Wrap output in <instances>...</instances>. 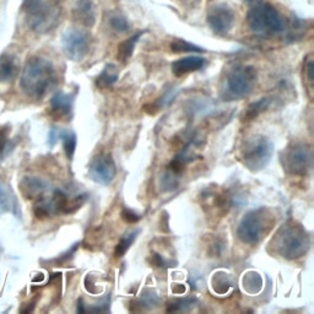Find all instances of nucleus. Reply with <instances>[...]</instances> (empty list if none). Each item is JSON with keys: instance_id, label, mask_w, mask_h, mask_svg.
Listing matches in <instances>:
<instances>
[{"instance_id": "nucleus-1", "label": "nucleus", "mask_w": 314, "mask_h": 314, "mask_svg": "<svg viewBox=\"0 0 314 314\" xmlns=\"http://www.w3.org/2000/svg\"><path fill=\"white\" fill-rule=\"evenodd\" d=\"M20 85L22 91L31 99H43L57 85L54 65L44 58H30L24 66Z\"/></svg>"}, {"instance_id": "nucleus-2", "label": "nucleus", "mask_w": 314, "mask_h": 314, "mask_svg": "<svg viewBox=\"0 0 314 314\" xmlns=\"http://www.w3.org/2000/svg\"><path fill=\"white\" fill-rule=\"evenodd\" d=\"M22 11L27 26L41 34L57 29L63 16L60 0H25Z\"/></svg>"}, {"instance_id": "nucleus-3", "label": "nucleus", "mask_w": 314, "mask_h": 314, "mask_svg": "<svg viewBox=\"0 0 314 314\" xmlns=\"http://www.w3.org/2000/svg\"><path fill=\"white\" fill-rule=\"evenodd\" d=\"M309 246V236L303 227L295 222L283 225L275 237L276 250L287 260H296L306 255Z\"/></svg>"}, {"instance_id": "nucleus-4", "label": "nucleus", "mask_w": 314, "mask_h": 314, "mask_svg": "<svg viewBox=\"0 0 314 314\" xmlns=\"http://www.w3.org/2000/svg\"><path fill=\"white\" fill-rule=\"evenodd\" d=\"M247 22L253 33L263 37L275 36L285 29V22L278 9L266 3H260L250 9Z\"/></svg>"}, {"instance_id": "nucleus-5", "label": "nucleus", "mask_w": 314, "mask_h": 314, "mask_svg": "<svg viewBox=\"0 0 314 314\" xmlns=\"http://www.w3.org/2000/svg\"><path fill=\"white\" fill-rule=\"evenodd\" d=\"M271 215L265 208L250 210L242 217L237 236L243 243L257 244L271 229Z\"/></svg>"}, {"instance_id": "nucleus-6", "label": "nucleus", "mask_w": 314, "mask_h": 314, "mask_svg": "<svg viewBox=\"0 0 314 314\" xmlns=\"http://www.w3.org/2000/svg\"><path fill=\"white\" fill-rule=\"evenodd\" d=\"M257 71L253 66H236L226 76L223 86L225 99H241L248 96L254 87Z\"/></svg>"}, {"instance_id": "nucleus-7", "label": "nucleus", "mask_w": 314, "mask_h": 314, "mask_svg": "<svg viewBox=\"0 0 314 314\" xmlns=\"http://www.w3.org/2000/svg\"><path fill=\"white\" fill-rule=\"evenodd\" d=\"M274 153V145L265 136H253L246 141L242 150V161L252 172H258L267 166Z\"/></svg>"}, {"instance_id": "nucleus-8", "label": "nucleus", "mask_w": 314, "mask_h": 314, "mask_svg": "<svg viewBox=\"0 0 314 314\" xmlns=\"http://www.w3.org/2000/svg\"><path fill=\"white\" fill-rule=\"evenodd\" d=\"M283 168L292 176H307L313 167V152L306 144H295L283 151Z\"/></svg>"}, {"instance_id": "nucleus-9", "label": "nucleus", "mask_w": 314, "mask_h": 314, "mask_svg": "<svg viewBox=\"0 0 314 314\" xmlns=\"http://www.w3.org/2000/svg\"><path fill=\"white\" fill-rule=\"evenodd\" d=\"M62 44L63 50L69 59L81 62L90 52L91 37L83 30L70 29L63 34Z\"/></svg>"}, {"instance_id": "nucleus-10", "label": "nucleus", "mask_w": 314, "mask_h": 314, "mask_svg": "<svg viewBox=\"0 0 314 314\" xmlns=\"http://www.w3.org/2000/svg\"><path fill=\"white\" fill-rule=\"evenodd\" d=\"M88 176L99 184L108 185L117 176L116 162L109 153H99L88 165Z\"/></svg>"}, {"instance_id": "nucleus-11", "label": "nucleus", "mask_w": 314, "mask_h": 314, "mask_svg": "<svg viewBox=\"0 0 314 314\" xmlns=\"http://www.w3.org/2000/svg\"><path fill=\"white\" fill-rule=\"evenodd\" d=\"M208 24L210 29L217 34L229 33L234 26L236 16L227 5H216L208 14Z\"/></svg>"}, {"instance_id": "nucleus-12", "label": "nucleus", "mask_w": 314, "mask_h": 314, "mask_svg": "<svg viewBox=\"0 0 314 314\" xmlns=\"http://www.w3.org/2000/svg\"><path fill=\"white\" fill-rule=\"evenodd\" d=\"M74 106V95L58 91L53 95L50 103V115L53 119H68Z\"/></svg>"}, {"instance_id": "nucleus-13", "label": "nucleus", "mask_w": 314, "mask_h": 314, "mask_svg": "<svg viewBox=\"0 0 314 314\" xmlns=\"http://www.w3.org/2000/svg\"><path fill=\"white\" fill-rule=\"evenodd\" d=\"M48 189L47 183L37 177H25L20 182V190L25 198L38 200L44 197Z\"/></svg>"}, {"instance_id": "nucleus-14", "label": "nucleus", "mask_w": 314, "mask_h": 314, "mask_svg": "<svg viewBox=\"0 0 314 314\" xmlns=\"http://www.w3.org/2000/svg\"><path fill=\"white\" fill-rule=\"evenodd\" d=\"M205 64L206 60L201 57H197V55L181 58V59L176 60L172 64V71H173L174 75L181 78V76L187 75V74L193 73V71H198L200 69H203L205 66Z\"/></svg>"}, {"instance_id": "nucleus-15", "label": "nucleus", "mask_w": 314, "mask_h": 314, "mask_svg": "<svg viewBox=\"0 0 314 314\" xmlns=\"http://www.w3.org/2000/svg\"><path fill=\"white\" fill-rule=\"evenodd\" d=\"M18 64L9 54L0 55V83H9L18 75Z\"/></svg>"}, {"instance_id": "nucleus-16", "label": "nucleus", "mask_w": 314, "mask_h": 314, "mask_svg": "<svg viewBox=\"0 0 314 314\" xmlns=\"http://www.w3.org/2000/svg\"><path fill=\"white\" fill-rule=\"evenodd\" d=\"M74 14L78 21L86 26H91L95 22V10L91 0H76Z\"/></svg>"}, {"instance_id": "nucleus-17", "label": "nucleus", "mask_w": 314, "mask_h": 314, "mask_svg": "<svg viewBox=\"0 0 314 314\" xmlns=\"http://www.w3.org/2000/svg\"><path fill=\"white\" fill-rule=\"evenodd\" d=\"M119 78V70L115 64H108L104 66L103 71L97 76L96 86L101 90L112 87L118 81Z\"/></svg>"}, {"instance_id": "nucleus-18", "label": "nucleus", "mask_w": 314, "mask_h": 314, "mask_svg": "<svg viewBox=\"0 0 314 314\" xmlns=\"http://www.w3.org/2000/svg\"><path fill=\"white\" fill-rule=\"evenodd\" d=\"M141 36H143V32H140V33L138 34H134V36L125 39L124 42H122V43L118 46L117 59L119 60L120 63H127L128 60L130 59L132 52H134V48H135V44L138 43Z\"/></svg>"}, {"instance_id": "nucleus-19", "label": "nucleus", "mask_w": 314, "mask_h": 314, "mask_svg": "<svg viewBox=\"0 0 314 314\" xmlns=\"http://www.w3.org/2000/svg\"><path fill=\"white\" fill-rule=\"evenodd\" d=\"M270 102L271 101L269 97H263V99H260L259 101L249 104V106H248V108H247L243 113V120H246V122H250V120H253V119H255L257 117H259L263 112H265L267 108H269V106H270Z\"/></svg>"}, {"instance_id": "nucleus-20", "label": "nucleus", "mask_w": 314, "mask_h": 314, "mask_svg": "<svg viewBox=\"0 0 314 314\" xmlns=\"http://www.w3.org/2000/svg\"><path fill=\"white\" fill-rule=\"evenodd\" d=\"M16 200L13 193L6 185L0 184V211L4 213H15Z\"/></svg>"}, {"instance_id": "nucleus-21", "label": "nucleus", "mask_w": 314, "mask_h": 314, "mask_svg": "<svg viewBox=\"0 0 314 314\" xmlns=\"http://www.w3.org/2000/svg\"><path fill=\"white\" fill-rule=\"evenodd\" d=\"M59 140L63 141V146H64V151L68 156V159H73L74 152H75L76 144H78V139H76V134L71 130H62L59 132Z\"/></svg>"}, {"instance_id": "nucleus-22", "label": "nucleus", "mask_w": 314, "mask_h": 314, "mask_svg": "<svg viewBox=\"0 0 314 314\" xmlns=\"http://www.w3.org/2000/svg\"><path fill=\"white\" fill-rule=\"evenodd\" d=\"M136 236H138V231L127 234V236L120 239L119 243L117 244V247H116L115 249L116 258H122L123 255L128 252V249H129L130 247H132V244L134 243V241L136 239Z\"/></svg>"}, {"instance_id": "nucleus-23", "label": "nucleus", "mask_w": 314, "mask_h": 314, "mask_svg": "<svg viewBox=\"0 0 314 314\" xmlns=\"http://www.w3.org/2000/svg\"><path fill=\"white\" fill-rule=\"evenodd\" d=\"M171 50L174 53H188V52H203V50L198 46L183 41V39H174L171 43Z\"/></svg>"}, {"instance_id": "nucleus-24", "label": "nucleus", "mask_w": 314, "mask_h": 314, "mask_svg": "<svg viewBox=\"0 0 314 314\" xmlns=\"http://www.w3.org/2000/svg\"><path fill=\"white\" fill-rule=\"evenodd\" d=\"M194 303H195V299L193 298H181V299H177V301L169 302L166 309L168 312L185 311V309H189L190 307L194 306Z\"/></svg>"}, {"instance_id": "nucleus-25", "label": "nucleus", "mask_w": 314, "mask_h": 314, "mask_svg": "<svg viewBox=\"0 0 314 314\" xmlns=\"http://www.w3.org/2000/svg\"><path fill=\"white\" fill-rule=\"evenodd\" d=\"M109 24H111L112 29L117 32H120V33L127 32L129 30V22L127 21V18L122 15H118V14L112 16L111 20H109Z\"/></svg>"}, {"instance_id": "nucleus-26", "label": "nucleus", "mask_w": 314, "mask_h": 314, "mask_svg": "<svg viewBox=\"0 0 314 314\" xmlns=\"http://www.w3.org/2000/svg\"><path fill=\"white\" fill-rule=\"evenodd\" d=\"M9 127H3L0 129V156H5L6 150H11V143L9 140Z\"/></svg>"}, {"instance_id": "nucleus-27", "label": "nucleus", "mask_w": 314, "mask_h": 314, "mask_svg": "<svg viewBox=\"0 0 314 314\" xmlns=\"http://www.w3.org/2000/svg\"><path fill=\"white\" fill-rule=\"evenodd\" d=\"M313 59H312V55H308L306 60V64H304V76H306V80L308 83V90L312 91L313 90Z\"/></svg>"}, {"instance_id": "nucleus-28", "label": "nucleus", "mask_w": 314, "mask_h": 314, "mask_svg": "<svg viewBox=\"0 0 314 314\" xmlns=\"http://www.w3.org/2000/svg\"><path fill=\"white\" fill-rule=\"evenodd\" d=\"M122 218L128 223H135L140 220V216L134 213V211L129 210V209H124L122 211Z\"/></svg>"}, {"instance_id": "nucleus-29", "label": "nucleus", "mask_w": 314, "mask_h": 314, "mask_svg": "<svg viewBox=\"0 0 314 314\" xmlns=\"http://www.w3.org/2000/svg\"><path fill=\"white\" fill-rule=\"evenodd\" d=\"M59 132L60 129H58V128L55 127H53L52 129H50V136H48V143H50V146H54L55 144L59 141Z\"/></svg>"}, {"instance_id": "nucleus-30", "label": "nucleus", "mask_w": 314, "mask_h": 314, "mask_svg": "<svg viewBox=\"0 0 314 314\" xmlns=\"http://www.w3.org/2000/svg\"><path fill=\"white\" fill-rule=\"evenodd\" d=\"M143 306H148L149 304H152V306H156V304L159 303V298H157V296H156L155 294H148V295H144L143 297Z\"/></svg>"}, {"instance_id": "nucleus-31", "label": "nucleus", "mask_w": 314, "mask_h": 314, "mask_svg": "<svg viewBox=\"0 0 314 314\" xmlns=\"http://www.w3.org/2000/svg\"><path fill=\"white\" fill-rule=\"evenodd\" d=\"M155 266H164L165 265V260L162 259L161 255L160 254H153V263H152Z\"/></svg>"}, {"instance_id": "nucleus-32", "label": "nucleus", "mask_w": 314, "mask_h": 314, "mask_svg": "<svg viewBox=\"0 0 314 314\" xmlns=\"http://www.w3.org/2000/svg\"><path fill=\"white\" fill-rule=\"evenodd\" d=\"M78 312H79V313H83V312H85V309H83V301H81V299L78 302Z\"/></svg>"}]
</instances>
